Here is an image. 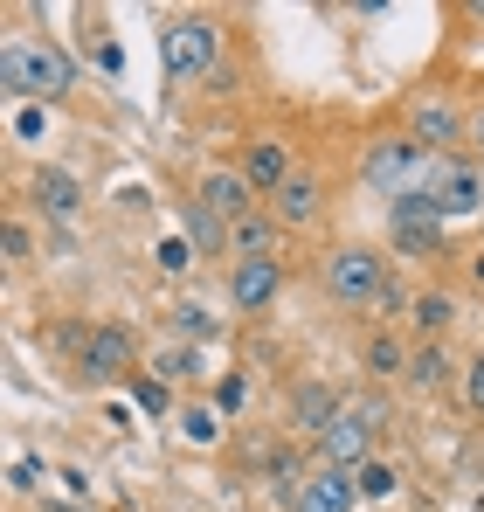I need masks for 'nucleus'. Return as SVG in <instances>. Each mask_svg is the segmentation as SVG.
<instances>
[{
    "instance_id": "obj_15",
    "label": "nucleus",
    "mask_w": 484,
    "mask_h": 512,
    "mask_svg": "<svg viewBox=\"0 0 484 512\" xmlns=\"http://www.w3.org/2000/svg\"><path fill=\"white\" fill-rule=\"evenodd\" d=\"M277 243H284V222L270 215V201H263L256 215L229 222V256H236V263H249V256H277Z\"/></svg>"
},
{
    "instance_id": "obj_22",
    "label": "nucleus",
    "mask_w": 484,
    "mask_h": 512,
    "mask_svg": "<svg viewBox=\"0 0 484 512\" xmlns=\"http://www.w3.org/2000/svg\"><path fill=\"white\" fill-rule=\"evenodd\" d=\"M153 374L180 388V381H201V374H208V360H201V346L180 340V346H160V353H153Z\"/></svg>"
},
{
    "instance_id": "obj_2",
    "label": "nucleus",
    "mask_w": 484,
    "mask_h": 512,
    "mask_svg": "<svg viewBox=\"0 0 484 512\" xmlns=\"http://www.w3.org/2000/svg\"><path fill=\"white\" fill-rule=\"evenodd\" d=\"M388 277H395V263L374 243H339V250L325 256V298L339 312H374V298H381Z\"/></svg>"
},
{
    "instance_id": "obj_19",
    "label": "nucleus",
    "mask_w": 484,
    "mask_h": 512,
    "mask_svg": "<svg viewBox=\"0 0 484 512\" xmlns=\"http://www.w3.org/2000/svg\"><path fill=\"white\" fill-rule=\"evenodd\" d=\"M408 319H415V333H422V340H443V333H450V319H457V298H450V291H415Z\"/></svg>"
},
{
    "instance_id": "obj_28",
    "label": "nucleus",
    "mask_w": 484,
    "mask_h": 512,
    "mask_svg": "<svg viewBox=\"0 0 484 512\" xmlns=\"http://www.w3.org/2000/svg\"><path fill=\"white\" fill-rule=\"evenodd\" d=\"M187 263H194V243H187V236H166V243H160V270H166V277H180Z\"/></svg>"
},
{
    "instance_id": "obj_33",
    "label": "nucleus",
    "mask_w": 484,
    "mask_h": 512,
    "mask_svg": "<svg viewBox=\"0 0 484 512\" xmlns=\"http://www.w3.org/2000/svg\"><path fill=\"white\" fill-rule=\"evenodd\" d=\"M471 270H478V284H484V256H478V263H471Z\"/></svg>"
},
{
    "instance_id": "obj_17",
    "label": "nucleus",
    "mask_w": 484,
    "mask_h": 512,
    "mask_svg": "<svg viewBox=\"0 0 484 512\" xmlns=\"http://www.w3.org/2000/svg\"><path fill=\"white\" fill-rule=\"evenodd\" d=\"M180 222H187V243H194V256H222V250H229V222H222L215 208H201L194 194L180 201Z\"/></svg>"
},
{
    "instance_id": "obj_25",
    "label": "nucleus",
    "mask_w": 484,
    "mask_h": 512,
    "mask_svg": "<svg viewBox=\"0 0 484 512\" xmlns=\"http://www.w3.org/2000/svg\"><path fill=\"white\" fill-rule=\"evenodd\" d=\"M0 250H7V263H28V256H35V229H28L21 215H7V229H0Z\"/></svg>"
},
{
    "instance_id": "obj_16",
    "label": "nucleus",
    "mask_w": 484,
    "mask_h": 512,
    "mask_svg": "<svg viewBox=\"0 0 484 512\" xmlns=\"http://www.w3.org/2000/svg\"><path fill=\"white\" fill-rule=\"evenodd\" d=\"M408 353H415V346L381 326V333L360 340V367H367V381H408Z\"/></svg>"
},
{
    "instance_id": "obj_27",
    "label": "nucleus",
    "mask_w": 484,
    "mask_h": 512,
    "mask_svg": "<svg viewBox=\"0 0 484 512\" xmlns=\"http://www.w3.org/2000/svg\"><path fill=\"white\" fill-rule=\"evenodd\" d=\"M408 305H415V291H408L402 277H388V284H381V298H374V312H381V319H395V312H408Z\"/></svg>"
},
{
    "instance_id": "obj_7",
    "label": "nucleus",
    "mask_w": 484,
    "mask_h": 512,
    "mask_svg": "<svg viewBox=\"0 0 484 512\" xmlns=\"http://www.w3.org/2000/svg\"><path fill=\"white\" fill-rule=\"evenodd\" d=\"M284 298V256H249L229 270V312L236 319H263Z\"/></svg>"
},
{
    "instance_id": "obj_18",
    "label": "nucleus",
    "mask_w": 484,
    "mask_h": 512,
    "mask_svg": "<svg viewBox=\"0 0 484 512\" xmlns=\"http://www.w3.org/2000/svg\"><path fill=\"white\" fill-rule=\"evenodd\" d=\"M35 201H42V215H77V208H83V187L63 167H42V173H35Z\"/></svg>"
},
{
    "instance_id": "obj_3",
    "label": "nucleus",
    "mask_w": 484,
    "mask_h": 512,
    "mask_svg": "<svg viewBox=\"0 0 484 512\" xmlns=\"http://www.w3.org/2000/svg\"><path fill=\"white\" fill-rule=\"evenodd\" d=\"M381 429H388V402H381V395H346L339 423L319 436V464L360 471L367 457H381V450H374V443H381Z\"/></svg>"
},
{
    "instance_id": "obj_29",
    "label": "nucleus",
    "mask_w": 484,
    "mask_h": 512,
    "mask_svg": "<svg viewBox=\"0 0 484 512\" xmlns=\"http://www.w3.org/2000/svg\"><path fill=\"white\" fill-rule=\"evenodd\" d=\"M90 56H97V70H104V77H118V70H125V56H118V42H104V35H97V49H90Z\"/></svg>"
},
{
    "instance_id": "obj_4",
    "label": "nucleus",
    "mask_w": 484,
    "mask_h": 512,
    "mask_svg": "<svg viewBox=\"0 0 484 512\" xmlns=\"http://www.w3.org/2000/svg\"><path fill=\"white\" fill-rule=\"evenodd\" d=\"M222 63V28L208 14H180L160 28V70L173 84H194V77H215Z\"/></svg>"
},
{
    "instance_id": "obj_26",
    "label": "nucleus",
    "mask_w": 484,
    "mask_h": 512,
    "mask_svg": "<svg viewBox=\"0 0 484 512\" xmlns=\"http://www.w3.org/2000/svg\"><path fill=\"white\" fill-rule=\"evenodd\" d=\"M464 409L484 423V353H471V367H464Z\"/></svg>"
},
{
    "instance_id": "obj_14",
    "label": "nucleus",
    "mask_w": 484,
    "mask_h": 512,
    "mask_svg": "<svg viewBox=\"0 0 484 512\" xmlns=\"http://www.w3.org/2000/svg\"><path fill=\"white\" fill-rule=\"evenodd\" d=\"M242 173H249V187L270 201V194L298 173V160H291V146H284V139H270V132H263V139H249V146H242Z\"/></svg>"
},
{
    "instance_id": "obj_34",
    "label": "nucleus",
    "mask_w": 484,
    "mask_h": 512,
    "mask_svg": "<svg viewBox=\"0 0 484 512\" xmlns=\"http://www.w3.org/2000/svg\"><path fill=\"white\" fill-rule=\"evenodd\" d=\"M478 167H484V160H478Z\"/></svg>"
},
{
    "instance_id": "obj_21",
    "label": "nucleus",
    "mask_w": 484,
    "mask_h": 512,
    "mask_svg": "<svg viewBox=\"0 0 484 512\" xmlns=\"http://www.w3.org/2000/svg\"><path fill=\"white\" fill-rule=\"evenodd\" d=\"M443 381H450V346H443V340H422L415 353H408V388H422V395H429V388H443Z\"/></svg>"
},
{
    "instance_id": "obj_8",
    "label": "nucleus",
    "mask_w": 484,
    "mask_h": 512,
    "mask_svg": "<svg viewBox=\"0 0 484 512\" xmlns=\"http://www.w3.org/2000/svg\"><path fill=\"white\" fill-rule=\"evenodd\" d=\"M77 374L83 381H125V374H139V340L125 333V326H90V340L77 353Z\"/></svg>"
},
{
    "instance_id": "obj_13",
    "label": "nucleus",
    "mask_w": 484,
    "mask_h": 512,
    "mask_svg": "<svg viewBox=\"0 0 484 512\" xmlns=\"http://www.w3.org/2000/svg\"><path fill=\"white\" fill-rule=\"evenodd\" d=\"M339 409H346V395H339V388H325V381H298V388H291V429H298V436H312V443L339 423Z\"/></svg>"
},
{
    "instance_id": "obj_5",
    "label": "nucleus",
    "mask_w": 484,
    "mask_h": 512,
    "mask_svg": "<svg viewBox=\"0 0 484 512\" xmlns=\"http://www.w3.org/2000/svg\"><path fill=\"white\" fill-rule=\"evenodd\" d=\"M422 167H429V153H422L408 132H381V139H367V153H360V187L395 201L408 187H422Z\"/></svg>"
},
{
    "instance_id": "obj_30",
    "label": "nucleus",
    "mask_w": 484,
    "mask_h": 512,
    "mask_svg": "<svg viewBox=\"0 0 484 512\" xmlns=\"http://www.w3.org/2000/svg\"><path fill=\"white\" fill-rule=\"evenodd\" d=\"M14 132H21V139H35V132H42V111H28V104H21V111H14Z\"/></svg>"
},
{
    "instance_id": "obj_23",
    "label": "nucleus",
    "mask_w": 484,
    "mask_h": 512,
    "mask_svg": "<svg viewBox=\"0 0 484 512\" xmlns=\"http://www.w3.org/2000/svg\"><path fill=\"white\" fill-rule=\"evenodd\" d=\"M173 326L187 333V346H201V340H215V333H222V319H215L201 298H180V305H173Z\"/></svg>"
},
{
    "instance_id": "obj_9",
    "label": "nucleus",
    "mask_w": 484,
    "mask_h": 512,
    "mask_svg": "<svg viewBox=\"0 0 484 512\" xmlns=\"http://www.w3.org/2000/svg\"><path fill=\"white\" fill-rule=\"evenodd\" d=\"M408 139L422 153H457V139H471V125H464V111L450 97H415L408 104Z\"/></svg>"
},
{
    "instance_id": "obj_24",
    "label": "nucleus",
    "mask_w": 484,
    "mask_h": 512,
    "mask_svg": "<svg viewBox=\"0 0 484 512\" xmlns=\"http://www.w3.org/2000/svg\"><path fill=\"white\" fill-rule=\"evenodd\" d=\"M132 402H139L146 416H173V381H160L153 367H146V374H132Z\"/></svg>"
},
{
    "instance_id": "obj_10",
    "label": "nucleus",
    "mask_w": 484,
    "mask_h": 512,
    "mask_svg": "<svg viewBox=\"0 0 484 512\" xmlns=\"http://www.w3.org/2000/svg\"><path fill=\"white\" fill-rule=\"evenodd\" d=\"M194 201L215 208L222 222H242V215L263 208V194L249 187V173H242V167H208V173H201V187H194Z\"/></svg>"
},
{
    "instance_id": "obj_32",
    "label": "nucleus",
    "mask_w": 484,
    "mask_h": 512,
    "mask_svg": "<svg viewBox=\"0 0 484 512\" xmlns=\"http://www.w3.org/2000/svg\"><path fill=\"white\" fill-rule=\"evenodd\" d=\"M471 146H478V160H484V111L471 118Z\"/></svg>"
},
{
    "instance_id": "obj_12",
    "label": "nucleus",
    "mask_w": 484,
    "mask_h": 512,
    "mask_svg": "<svg viewBox=\"0 0 484 512\" xmlns=\"http://www.w3.org/2000/svg\"><path fill=\"white\" fill-rule=\"evenodd\" d=\"M291 512H360V485H353V471H339V464H312V478L298 485Z\"/></svg>"
},
{
    "instance_id": "obj_1",
    "label": "nucleus",
    "mask_w": 484,
    "mask_h": 512,
    "mask_svg": "<svg viewBox=\"0 0 484 512\" xmlns=\"http://www.w3.org/2000/svg\"><path fill=\"white\" fill-rule=\"evenodd\" d=\"M0 84H7V97H70V84H77V63L56 49V42H7L0 49Z\"/></svg>"
},
{
    "instance_id": "obj_6",
    "label": "nucleus",
    "mask_w": 484,
    "mask_h": 512,
    "mask_svg": "<svg viewBox=\"0 0 484 512\" xmlns=\"http://www.w3.org/2000/svg\"><path fill=\"white\" fill-rule=\"evenodd\" d=\"M422 187L436 194L443 222H471V215H484V167H478V153H471V160H464V153H429Z\"/></svg>"
},
{
    "instance_id": "obj_20",
    "label": "nucleus",
    "mask_w": 484,
    "mask_h": 512,
    "mask_svg": "<svg viewBox=\"0 0 484 512\" xmlns=\"http://www.w3.org/2000/svg\"><path fill=\"white\" fill-rule=\"evenodd\" d=\"M353 485H360V506H388V499L402 492V464H388V457H367V464L353 471Z\"/></svg>"
},
{
    "instance_id": "obj_31",
    "label": "nucleus",
    "mask_w": 484,
    "mask_h": 512,
    "mask_svg": "<svg viewBox=\"0 0 484 512\" xmlns=\"http://www.w3.org/2000/svg\"><path fill=\"white\" fill-rule=\"evenodd\" d=\"M187 436H194V443H208V436H215V423H208L201 409H187Z\"/></svg>"
},
{
    "instance_id": "obj_11",
    "label": "nucleus",
    "mask_w": 484,
    "mask_h": 512,
    "mask_svg": "<svg viewBox=\"0 0 484 512\" xmlns=\"http://www.w3.org/2000/svg\"><path fill=\"white\" fill-rule=\"evenodd\" d=\"M270 215L284 222V229H312L325 215V173H312V167H298L277 194H270Z\"/></svg>"
}]
</instances>
